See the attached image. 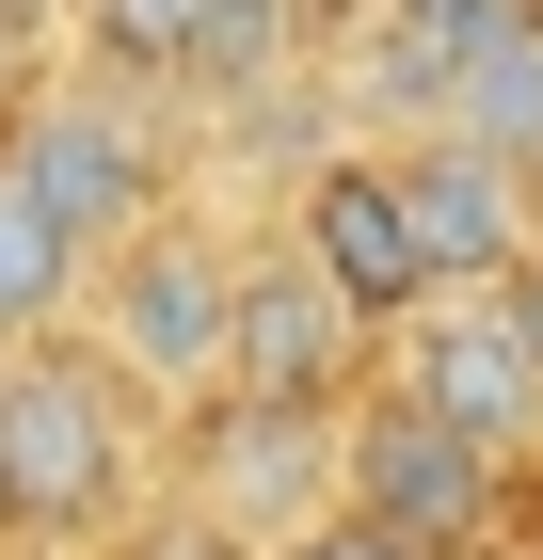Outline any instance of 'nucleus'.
I'll list each match as a JSON object with an SVG mask.
<instances>
[{
  "label": "nucleus",
  "mask_w": 543,
  "mask_h": 560,
  "mask_svg": "<svg viewBox=\"0 0 543 560\" xmlns=\"http://www.w3.org/2000/svg\"><path fill=\"white\" fill-rule=\"evenodd\" d=\"M288 241L368 304V320H432V304H448V289H432V257H416V209H400V161H320Z\"/></svg>",
  "instance_id": "1a4fd4ad"
},
{
  "label": "nucleus",
  "mask_w": 543,
  "mask_h": 560,
  "mask_svg": "<svg viewBox=\"0 0 543 560\" xmlns=\"http://www.w3.org/2000/svg\"><path fill=\"white\" fill-rule=\"evenodd\" d=\"M383 385H416L432 417L480 432L496 465H511V448H543V337L511 320V289H448L416 337H400V369H383Z\"/></svg>",
  "instance_id": "423d86ee"
},
{
  "label": "nucleus",
  "mask_w": 543,
  "mask_h": 560,
  "mask_svg": "<svg viewBox=\"0 0 543 560\" xmlns=\"http://www.w3.org/2000/svg\"><path fill=\"white\" fill-rule=\"evenodd\" d=\"M400 209H416V257L432 289H511L528 272V176L463 129H416L400 144Z\"/></svg>",
  "instance_id": "6e6552de"
},
{
  "label": "nucleus",
  "mask_w": 543,
  "mask_h": 560,
  "mask_svg": "<svg viewBox=\"0 0 543 560\" xmlns=\"http://www.w3.org/2000/svg\"><path fill=\"white\" fill-rule=\"evenodd\" d=\"M64 289H81V241H64V224H48L33 192H16V176H0V337L33 352L48 320H64Z\"/></svg>",
  "instance_id": "9b49d317"
},
{
  "label": "nucleus",
  "mask_w": 543,
  "mask_h": 560,
  "mask_svg": "<svg viewBox=\"0 0 543 560\" xmlns=\"http://www.w3.org/2000/svg\"><path fill=\"white\" fill-rule=\"evenodd\" d=\"M192 513L288 560L304 528L352 513V400H209L192 417Z\"/></svg>",
  "instance_id": "7ed1b4c3"
},
{
  "label": "nucleus",
  "mask_w": 543,
  "mask_h": 560,
  "mask_svg": "<svg viewBox=\"0 0 543 560\" xmlns=\"http://www.w3.org/2000/svg\"><path fill=\"white\" fill-rule=\"evenodd\" d=\"M224 400H368V304L304 241L240 257V369H224Z\"/></svg>",
  "instance_id": "0eeeda50"
},
{
  "label": "nucleus",
  "mask_w": 543,
  "mask_h": 560,
  "mask_svg": "<svg viewBox=\"0 0 543 560\" xmlns=\"http://www.w3.org/2000/svg\"><path fill=\"white\" fill-rule=\"evenodd\" d=\"M528 33V0H400V96H432L448 113V81L480 65V48Z\"/></svg>",
  "instance_id": "f8f14e48"
},
{
  "label": "nucleus",
  "mask_w": 543,
  "mask_h": 560,
  "mask_svg": "<svg viewBox=\"0 0 543 560\" xmlns=\"http://www.w3.org/2000/svg\"><path fill=\"white\" fill-rule=\"evenodd\" d=\"M144 480V417H128L113 352H0V513L16 545H96Z\"/></svg>",
  "instance_id": "f257e3e1"
},
{
  "label": "nucleus",
  "mask_w": 543,
  "mask_h": 560,
  "mask_svg": "<svg viewBox=\"0 0 543 560\" xmlns=\"http://www.w3.org/2000/svg\"><path fill=\"white\" fill-rule=\"evenodd\" d=\"M288 560H416V545H383V528H368V513H335V528H304V545H288Z\"/></svg>",
  "instance_id": "4468645a"
},
{
  "label": "nucleus",
  "mask_w": 543,
  "mask_h": 560,
  "mask_svg": "<svg viewBox=\"0 0 543 560\" xmlns=\"http://www.w3.org/2000/svg\"><path fill=\"white\" fill-rule=\"evenodd\" d=\"M352 513L383 528V545H480L496 528V448L480 432H448L416 385H368L352 400Z\"/></svg>",
  "instance_id": "39448f33"
},
{
  "label": "nucleus",
  "mask_w": 543,
  "mask_h": 560,
  "mask_svg": "<svg viewBox=\"0 0 543 560\" xmlns=\"http://www.w3.org/2000/svg\"><path fill=\"white\" fill-rule=\"evenodd\" d=\"M96 352L128 369V400H192V417H209L224 369H240V241L144 224V241L96 272Z\"/></svg>",
  "instance_id": "f03ea898"
},
{
  "label": "nucleus",
  "mask_w": 543,
  "mask_h": 560,
  "mask_svg": "<svg viewBox=\"0 0 543 560\" xmlns=\"http://www.w3.org/2000/svg\"><path fill=\"white\" fill-rule=\"evenodd\" d=\"M432 129H463V144H496L511 176H543V16H528V33H511V48H480V65H463Z\"/></svg>",
  "instance_id": "9d476101"
},
{
  "label": "nucleus",
  "mask_w": 543,
  "mask_h": 560,
  "mask_svg": "<svg viewBox=\"0 0 543 560\" xmlns=\"http://www.w3.org/2000/svg\"><path fill=\"white\" fill-rule=\"evenodd\" d=\"M128 560H256V545L209 528V513H161V528H128Z\"/></svg>",
  "instance_id": "ddd939ff"
},
{
  "label": "nucleus",
  "mask_w": 543,
  "mask_h": 560,
  "mask_svg": "<svg viewBox=\"0 0 543 560\" xmlns=\"http://www.w3.org/2000/svg\"><path fill=\"white\" fill-rule=\"evenodd\" d=\"M16 96H33V16L0 0V113H16Z\"/></svg>",
  "instance_id": "2eb2a0df"
},
{
  "label": "nucleus",
  "mask_w": 543,
  "mask_h": 560,
  "mask_svg": "<svg viewBox=\"0 0 543 560\" xmlns=\"http://www.w3.org/2000/svg\"><path fill=\"white\" fill-rule=\"evenodd\" d=\"M511 320H528V337H543V257H528V272H511Z\"/></svg>",
  "instance_id": "dca6fc26"
},
{
  "label": "nucleus",
  "mask_w": 543,
  "mask_h": 560,
  "mask_svg": "<svg viewBox=\"0 0 543 560\" xmlns=\"http://www.w3.org/2000/svg\"><path fill=\"white\" fill-rule=\"evenodd\" d=\"M0 545H16V513H0Z\"/></svg>",
  "instance_id": "f3484780"
},
{
  "label": "nucleus",
  "mask_w": 543,
  "mask_h": 560,
  "mask_svg": "<svg viewBox=\"0 0 543 560\" xmlns=\"http://www.w3.org/2000/svg\"><path fill=\"white\" fill-rule=\"evenodd\" d=\"M0 176H16L81 257H128V241L161 224V144H144L128 96H16V113H0Z\"/></svg>",
  "instance_id": "20e7f679"
}]
</instances>
